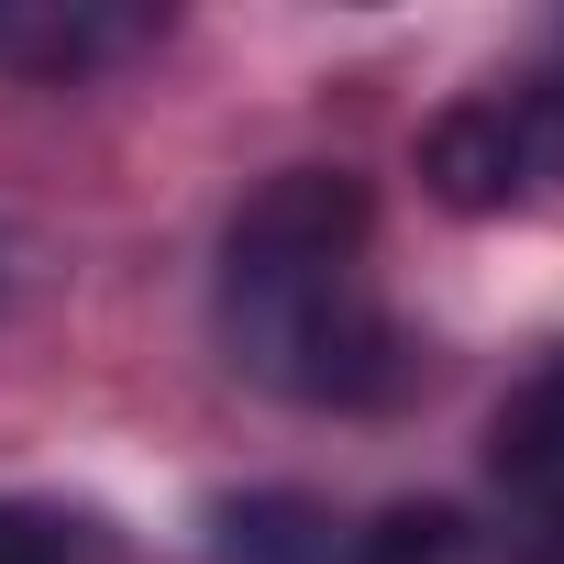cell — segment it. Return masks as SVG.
Instances as JSON below:
<instances>
[{"label":"cell","instance_id":"1","mask_svg":"<svg viewBox=\"0 0 564 564\" xmlns=\"http://www.w3.org/2000/svg\"><path fill=\"white\" fill-rule=\"evenodd\" d=\"M366 177L344 166H289L265 177L232 232H221V276H210V322L232 377L300 399V410H377L410 388V333L388 322L377 276H366Z\"/></svg>","mask_w":564,"mask_h":564},{"label":"cell","instance_id":"2","mask_svg":"<svg viewBox=\"0 0 564 564\" xmlns=\"http://www.w3.org/2000/svg\"><path fill=\"white\" fill-rule=\"evenodd\" d=\"M155 34V12H122V0H0V67L12 78H78L111 67Z\"/></svg>","mask_w":564,"mask_h":564},{"label":"cell","instance_id":"3","mask_svg":"<svg viewBox=\"0 0 564 564\" xmlns=\"http://www.w3.org/2000/svg\"><path fill=\"white\" fill-rule=\"evenodd\" d=\"M421 177H432V199L465 210V221L531 199V177H520V133H509V100H454V111L421 133Z\"/></svg>","mask_w":564,"mask_h":564},{"label":"cell","instance_id":"4","mask_svg":"<svg viewBox=\"0 0 564 564\" xmlns=\"http://www.w3.org/2000/svg\"><path fill=\"white\" fill-rule=\"evenodd\" d=\"M487 465H498V487L542 520V531H564V355L498 410V432H487Z\"/></svg>","mask_w":564,"mask_h":564},{"label":"cell","instance_id":"5","mask_svg":"<svg viewBox=\"0 0 564 564\" xmlns=\"http://www.w3.org/2000/svg\"><path fill=\"white\" fill-rule=\"evenodd\" d=\"M221 564H344V553L311 498H243L221 509Z\"/></svg>","mask_w":564,"mask_h":564},{"label":"cell","instance_id":"6","mask_svg":"<svg viewBox=\"0 0 564 564\" xmlns=\"http://www.w3.org/2000/svg\"><path fill=\"white\" fill-rule=\"evenodd\" d=\"M355 564H476V531H465L454 509H388V520L355 542Z\"/></svg>","mask_w":564,"mask_h":564},{"label":"cell","instance_id":"7","mask_svg":"<svg viewBox=\"0 0 564 564\" xmlns=\"http://www.w3.org/2000/svg\"><path fill=\"white\" fill-rule=\"evenodd\" d=\"M509 133H520V177L531 188H564V78L509 89Z\"/></svg>","mask_w":564,"mask_h":564},{"label":"cell","instance_id":"8","mask_svg":"<svg viewBox=\"0 0 564 564\" xmlns=\"http://www.w3.org/2000/svg\"><path fill=\"white\" fill-rule=\"evenodd\" d=\"M0 564H78V553H67V531H56V520L0 509Z\"/></svg>","mask_w":564,"mask_h":564}]
</instances>
